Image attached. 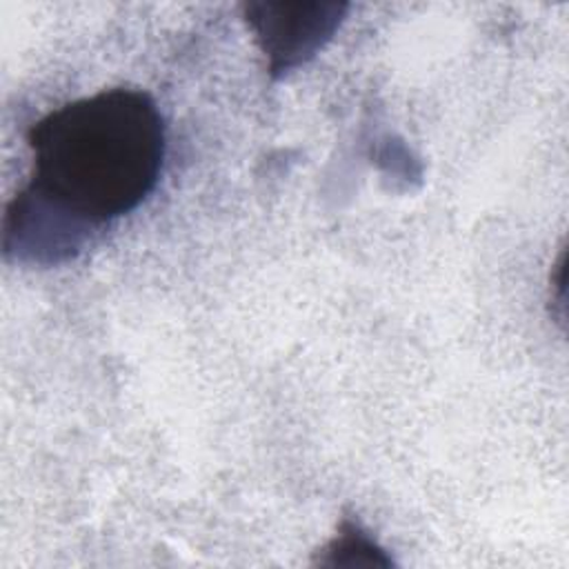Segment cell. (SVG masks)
<instances>
[{
  "instance_id": "1",
  "label": "cell",
  "mask_w": 569,
  "mask_h": 569,
  "mask_svg": "<svg viewBox=\"0 0 569 569\" xmlns=\"http://www.w3.org/2000/svg\"><path fill=\"white\" fill-rule=\"evenodd\" d=\"M24 189L91 229L131 213L156 189L164 120L147 91L116 87L67 102L27 131Z\"/></svg>"
},
{
  "instance_id": "2",
  "label": "cell",
  "mask_w": 569,
  "mask_h": 569,
  "mask_svg": "<svg viewBox=\"0 0 569 569\" xmlns=\"http://www.w3.org/2000/svg\"><path fill=\"white\" fill-rule=\"evenodd\" d=\"M345 2H247L244 20L273 78L309 62L338 31Z\"/></svg>"
},
{
  "instance_id": "3",
  "label": "cell",
  "mask_w": 569,
  "mask_h": 569,
  "mask_svg": "<svg viewBox=\"0 0 569 569\" xmlns=\"http://www.w3.org/2000/svg\"><path fill=\"white\" fill-rule=\"evenodd\" d=\"M325 556L320 558L322 565H347V567H358V565H389L391 560L385 556V549L376 545L362 531L356 522L345 520L336 533V538L322 549Z\"/></svg>"
}]
</instances>
